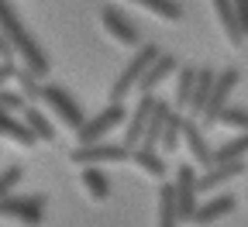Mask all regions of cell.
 <instances>
[{
  "mask_svg": "<svg viewBox=\"0 0 248 227\" xmlns=\"http://www.w3.org/2000/svg\"><path fill=\"white\" fill-rule=\"evenodd\" d=\"M176 66H179V59L176 55H166V52H159L152 62H148V69L141 73V79H138V93H155V86H162L172 73H176Z\"/></svg>",
  "mask_w": 248,
  "mask_h": 227,
  "instance_id": "obj_9",
  "label": "cell"
},
{
  "mask_svg": "<svg viewBox=\"0 0 248 227\" xmlns=\"http://www.w3.org/2000/svg\"><path fill=\"white\" fill-rule=\"evenodd\" d=\"M214 155V162H234V158H245L248 155V131H241L238 138H231V141H224L217 151H210Z\"/></svg>",
  "mask_w": 248,
  "mask_h": 227,
  "instance_id": "obj_24",
  "label": "cell"
},
{
  "mask_svg": "<svg viewBox=\"0 0 248 227\" xmlns=\"http://www.w3.org/2000/svg\"><path fill=\"white\" fill-rule=\"evenodd\" d=\"M245 158H234V162H214V166H207V172L197 179V193H210L217 186H224L228 179H238L245 176Z\"/></svg>",
  "mask_w": 248,
  "mask_h": 227,
  "instance_id": "obj_10",
  "label": "cell"
},
{
  "mask_svg": "<svg viewBox=\"0 0 248 227\" xmlns=\"http://www.w3.org/2000/svg\"><path fill=\"white\" fill-rule=\"evenodd\" d=\"M162 48L159 45H152V42H145L135 55H131V62H128V66H124L121 69V76L114 79V86H110V100H124V96H128L135 86H138V79H141V73L148 69V62L155 59V55H159Z\"/></svg>",
  "mask_w": 248,
  "mask_h": 227,
  "instance_id": "obj_3",
  "label": "cell"
},
{
  "mask_svg": "<svg viewBox=\"0 0 248 227\" xmlns=\"http://www.w3.org/2000/svg\"><path fill=\"white\" fill-rule=\"evenodd\" d=\"M21 121L28 124V131L35 135V141H55V127H52V121H48L35 104H24V107H21Z\"/></svg>",
  "mask_w": 248,
  "mask_h": 227,
  "instance_id": "obj_15",
  "label": "cell"
},
{
  "mask_svg": "<svg viewBox=\"0 0 248 227\" xmlns=\"http://www.w3.org/2000/svg\"><path fill=\"white\" fill-rule=\"evenodd\" d=\"M21 176H24V169H21V166H7L4 172H0V200H4L7 193L21 182Z\"/></svg>",
  "mask_w": 248,
  "mask_h": 227,
  "instance_id": "obj_28",
  "label": "cell"
},
{
  "mask_svg": "<svg viewBox=\"0 0 248 227\" xmlns=\"http://www.w3.org/2000/svg\"><path fill=\"white\" fill-rule=\"evenodd\" d=\"M152 104H155V93H141V100H138L135 114L124 117V121H128V131H124V141H121L124 148H138V145H141V131H145V121H148Z\"/></svg>",
  "mask_w": 248,
  "mask_h": 227,
  "instance_id": "obj_13",
  "label": "cell"
},
{
  "mask_svg": "<svg viewBox=\"0 0 248 227\" xmlns=\"http://www.w3.org/2000/svg\"><path fill=\"white\" fill-rule=\"evenodd\" d=\"M38 100L69 127V131H76V127L83 124V110H79V104L73 100V96L62 90L59 83H48V86H42V93H38Z\"/></svg>",
  "mask_w": 248,
  "mask_h": 227,
  "instance_id": "obj_4",
  "label": "cell"
},
{
  "mask_svg": "<svg viewBox=\"0 0 248 227\" xmlns=\"http://www.w3.org/2000/svg\"><path fill=\"white\" fill-rule=\"evenodd\" d=\"M159 227H179V210H176V193L169 182L159 186Z\"/></svg>",
  "mask_w": 248,
  "mask_h": 227,
  "instance_id": "obj_21",
  "label": "cell"
},
{
  "mask_svg": "<svg viewBox=\"0 0 248 227\" xmlns=\"http://www.w3.org/2000/svg\"><path fill=\"white\" fill-rule=\"evenodd\" d=\"M131 4L148 7L152 14H159L162 21H179V17H183V7L176 4V0H131Z\"/></svg>",
  "mask_w": 248,
  "mask_h": 227,
  "instance_id": "obj_25",
  "label": "cell"
},
{
  "mask_svg": "<svg viewBox=\"0 0 248 227\" xmlns=\"http://www.w3.org/2000/svg\"><path fill=\"white\" fill-rule=\"evenodd\" d=\"M231 7H234V21H238L241 38H248V0H231Z\"/></svg>",
  "mask_w": 248,
  "mask_h": 227,
  "instance_id": "obj_30",
  "label": "cell"
},
{
  "mask_svg": "<svg viewBox=\"0 0 248 227\" xmlns=\"http://www.w3.org/2000/svg\"><path fill=\"white\" fill-rule=\"evenodd\" d=\"M214 124H224V127H234V131H248V107H221Z\"/></svg>",
  "mask_w": 248,
  "mask_h": 227,
  "instance_id": "obj_27",
  "label": "cell"
},
{
  "mask_svg": "<svg viewBox=\"0 0 248 227\" xmlns=\"http://www.w3.org/2000/svg\"><path fill=\"white\" fill-rule=\"evenodd\" d=\"M14 83H17V93L24 96L28 104H35V100H38L42 86H38V76H35V73H28V69H14Z\"/></svg>",
  "mask_w": 248,
  "mask_h": 227,
  "instance_id": "obj_26",
  "label": "cell"
},
{
  "mask_svg": "<svg viewBox=\"0 0 248 227\" xmlns=\"http://www.w3.org/2000/svg\"><path fill=\"white\" fill-rule=\"evenodd\" d=\"M179 135H183V110H169L166 114V124H162V135H159V148L166 151H176L179 148Z\"/></svg>",
  "mask_w": 248,
  "mask_h": 227,
  "instance_id": "obj_20",
  "label": "cell"
},
{
  "mask_svg": "<svg viewBox=\"0 0 248 227\" xmlns=\"http://www.w3.org/2000/svg\"><path fill=\"white\" fill-rule=\"evenodd\" d=\"M14 59H7V62H0V86H7L11 79H14Z\"/></svg>",
  "mask_w": 248,
  "mask_h": 227,
  "instance_id": "obj_31",
  "label": "cell"
},
{
  "mask_svg": "<svg viewBox=\"0 0 248 227\" xmlns=\"http://www.w3.org/2000/svg\"><path fill=\"white\" fill-rule=\"evenodd\" d=\"M214 11H217V17H221V24H224L228 42L238 48L245 38H241V31H238V21H234V7H231V0H214Z\"/></svg>",
  "mask_w": 248,
  "mask_h": 227,
  "instance_id": "obj_23",
  "label": "cell"
},
{
  "mask_svg": "<svg viewBox=\"0 0 248 227\" xmlns=\"http://www.w3.org/2000/svg\"><path fill=\"white\" fill-rule=\"evenodd\" d=\"M214 69H197V79H193V93H190V104H186V110L190 114H200L203 104H207V96H210V86H214Z\"/></svg>",
  "mask_w": 248,
  "mask_h": 227,
  "instance_id": "obj_19",
  "label": "cell"
},
{
  "mask_svg": "<svg viewBox=\"0 0 248 227\" xmlns=\"http://www.w3.org/2000/svg\"><path fill=\"white\" fill-rule=\"evenodd\" d=\"M7 59H14V48H11V42L4 38V31H0V62H7Z\"/></svg>",
  "mask_w": 248,
  "mask_h": 227,
  "instance_id": "obj_32",
  "label": "cell"
},
{
  "mask_svg": "<svg viewBox=\"0 0 248 227\" xmlns=\"http://www.w3.org/2000/svg\"><path fill=\"white\" fill-rule=\"evenodd\" d=\"M172 193H176L179 224H183V220H190V217H193V210H197V172H193V166H179V169H176Z\"/></svg>",
  "mask_w": 248,
  "mask_h": 227,
  "instance_id": "obj_8",
  "label": "cell"
},
{
  "mask_svg": "<svg viewBox=\"0 0 248 227\" xmlns=\"http://www.w3.org/2000/svg\"><path fill=\"white\" fill-rule=\"evenodd\" d=\"M124 117H128V114H124V104H121V100H110L100 114H93L90 121H83V124L76 127V141H79V145H93V141L107 138L117 124H124Z\"/></svg>",
  "mask_w": 248,
  "mask_h": 227,
  "instance_id": "obj_2",
  "label": "cell"
},
{
  "mask_svg": "<svg viewBox=\"0 0 248 227\" xmlns=\"http://www.w3.org/2000/svg\"><path fill=\"white\" fill-rule=\"evenodd\" d=\"M179 141H186V148H190V155L200 162V166L207 169V166H214V148L207 145V138H203V131L193 124V121H183V135H179Z\"/></svg>",
  "mask_w": 248,
  "mask_h": 227,
  "instance_id": "obj_14",
  "label": "cell"
},
{
  "mask_svg": "<svg viewBox=\"0 0 248 227\" xmlns=\"http://www.w3.org/2000/svg\"><path fill=\"white\" fill-rule=\"evenodd\" d=\"M79 182H83V189H86V197H93L97 203H104V200L110 197V179H107V172H100L97 166H83Z\"/></svg>",
  "mask_w": 248,
  "mask_h": 227,
  "instance_id": "obj_16",
  "label": "cell"
},
{
  "mask_svg": "<svg viewBox=\"0 0 248 227\" xmlns=\"http://www.w3.org/2000/svg\"><path fill=\"white\" fill-rule=\"evenodd\" d=\"M76 166H107V162H128L131 148H124L121 141H93V145H76L69 155Z\"/></svg>",
  "mask_w": 248,
  "mask_h": 227,
  "instance_id": "obj_5",
  "label": "cell"
},
{
  "mask_svg": "<svg viewBox=\"0 0 248 227\" xmlns=\"http://www.w3.org/2000/svg\"><path fill=\"white\" fill-rule=\"evenodd\" d=\"M100 21H104V31H107L110 38H117L121 45H138V42H141L138 28H135L128 17H124L117 7H110V4H107V7L100 11Z\"/></svg>",
  "mask_w": 248,
  "mask_h": 227,
  "instance_id": "obj_11",
  "label": "cell"
},
{
  "mask_svg": "<svg viewBox=\"0 0 248 227\" xmlns=\"http://www.w3.org/2000/svg\"><path fill=\"white\" fill-rule=\"evenodd\" d=\"M234 207H238V200L231 197V193H224V197H214V200H207V203H200L197 210H193V224L197 227H207V224H217L221 217H228V213H234Z\"/></svg>",
  "mask_w": 248,
  "mask_h": 227,
  "instance_id": "obj_12",
  "label": "cell"
},
{
  "mask_svg": "<svg viewBox=\"0 0 248 227\" xmlns=\"http://www.w3.org/2000/svg\"><path fill=\"white\" fill-rule=\"evenodd\" d=\"M0 135L11 138V141H17L21 148H31V145H35V135L28 131V124H24L21 117H14L11 110H0Z\"/></svg>",
  "mask_w": 248,
  "mask_h": 227,
  "instance_id": "obj_17",
  "label": "cell"
},
{
  "mask_svg": "<svg viewBox=\"0 0 248 227\" xmlns=\"http://www.w3.org/2000/svg\"><path fill=\"white\" fill-rule=\"evenodd\" d=\"M197 79V66H176V110H186Z\"/></svg>",
  "mask_w": 248,
  "mask_h": 227,
  "instance_id": "obj_22",
  "label": "cell"
},
{
  "mask_svg": "<svg viewBox=\"0 0 248 227\" xmlns=\"http://www.w3.org/2000/svg\"><path fill=\"white\" fill-rule=\"evenodd\" d=\"M131 158L138 162V169H145L148 176H155V179H162V176H166V158H162L159 148L138 145V148H131Z\"/></svg>",
  "mask_w": 248,
  "mask_h": 227,
  "instance_id": "obj_18",
  "label": "cell"
},
{
  "mask_svg": "<svg viewBox=\"0 0 248 227\" xmlns=\"http://www.w3.org/2000/svg\"><path fill=\"white\" fill-rule=\"evenodd\" d=\"M42 210H45V197L31 193V197H7L0 200V217H14L21 224H42Z\"/></svg>",
  "mask_w": 248,
  "mask_h": 227,
  "instance_id": "obj_7",
  "label": "cell"
},
{
  "mask_svg": "<svg viewBox=\"0 0 248 227\" xmlns=\"http://www.w3.org/2000/svg\"><path fill=\"white\" fill-rule=\"evenodd\" d=\"M28 100L17 93V90H7V86H0V110H11V114H17L21 107H24Z\"/></svg>",
  "mask_w": 248,
  "mask_h": 227,
  "instance_id": "obj_29",
  "label": "cell"
},
{
  "mask_svg": "<svg viewBox=\"0 0 248 227\" xmlns=\"http://www.w3.org/2000/svg\"><path fill=\"white\" fill-rule=\"evenodd\" d=\"M238 79H241V76H238V69H224V73H217V76H214L210 96H207V104H203V110H200V117H203V127H214L217 114H221V107H228V96L234 93Z\"/></svg>",
  "mask_w": 248,
  "mask_h": 227,
  "instance_id": "obj_6",
  "label": "cell"
},
{
  "mask_svg": "<svg viewBox=\"0 0 248 227\" xmlns=\"http://www.w3.org/2000/svg\"><path fill=\"white\" fill-rule=\"evenodd\" d=\"M0 31H4V38L11 42L14 55L24 59V69H28V73L48 76V55H45V48L31 38V31L21 24V17L14 14V7L7 4V0H0Z\"/></svg>",
  "mask_w": 248,
  "mask_h": 227,
  "instance_id": "obj_1",
  "label": "cell"
}]
</instances>
